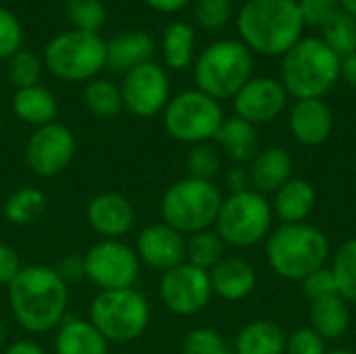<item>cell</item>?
I'll list each match as a JSON object with an SVG mask.
<instances>
[{"instance_id": "cell-1", "label": "cell", "mask_w": 356, "mask_h": 354, "mask_svg": "<svg viewBox=\"0 0 356 354\" xmlns=\"http://www.w3.org/2000/svg\"><path fill=\"white\" fill-rule=\"evenodd\" d=\"M8 307L21 330L48 334L67 317L69 284L48 265H27L6 286Z\"/></svg>"}, {"instance_id": "cell-2", "label": "cell", "mask_w": 356, "mask_h": 354, "mask_svg": "<svg viewBox=\"0 0 356 354\" xmlns=\"http://www.w3.org/2000/svg\"><path fill=\"white\" fill-rule=\"evenodd\" d=\"M236 23L240 42L263 56H284L305 29L300 6L294 0H248Z\"/></svg>"}, {"instance_id": "cell-3", "label": "cell", "mask_w": 356, "mask_h": 354, "mask_svg": "<svg viewBox=\"0 0 356 354\" xmlns=\"http://www.w3.org/2000/svg\"><path fill=\"white\" fill-rule=\"evenodd\" d=\"M342 58L321 38H300L282 56V86L296 100L321 98L340 79Z\"/></svg>"}, {"instance_id": "cell-4", "label": "cell", "mask_w": 356, "mask_h": 354, "mask_svg": "<svg viewBox=\"0 0 356 354\" xmlns=\"http://www.w3.org/2000/svg\"><path fill=\"white\" fill-rule=\"evenodd\" d=\"M330 242L323 232L307 223H284L267 240L269 267L286 277L302 282L325 267Z\"/></svg>"}, {"instance_id": "cell-5", "label": "cell", "mask_w": 356, "mask_h": 354, "mask_svg": "<svg viewBox=\"0 0 356 354\" xmlns=\"http://www.w3.org/2000/svg\"><path fill=\"white\" fill-rule=\"evenodd\" d=\"M252 75V54L238 40H219L194 61V79L200 92L219 100L234 98Z\"/></svg>"}, {"instance_id": "cell-6", "label": "cell", "mask_w": 356, "mask_h": 354, "mask_svg": "<svg viewBox=\"0 0 356 354\" xmlns=\"http://www.w3.org/2000/svg\"><path fill=\"white\" fill-rule=\"evenodd\" d=\"M223 196L213 182L186 177L169 186L161 198L163 223L184 236L211 230L221 211Z\"/></svg>"}, {"instance_id": "cell-7", "label": "cell", "mask_w": 356, "mask_h": 354, "mask_svg": "<svg viewBox=\"0 0 356 354\" xmlns=\"http://www.w3.org/2000/svg\"><path fill=\"white\" fill-rule=\"evenodd\" d=\"M90 321L106 342L129 344L150 325V303L136 288L98 292L90 303Z\"/></svg>"}, {"instance_id": "cell-8", "label": "cell", "mask_w": 356, "mask_h": 354, "mask_svg": "<svg viewBox=\"0 0 356 354\" xmlns=\"http://www.w3.org/2000/svg\"><path fill=\"white\" fill-rule=\"evenodd\" d=\"M44 61L54 77L71 83H88L106 67V42L100 33L63 31L48 42Z\"/></svg>"}, {"instance_id": "cell-9", "label": "cell", "mask_w": 356, "mask_h": 354, "mask_svg": "<svg viewBox=\"0 0 356 354\" xmlns=\"http://www.w3.org/2000/svg\"><path fill=\"white\" fill-rule=\"evenodd\" d=\"M223 121L225 117L221 104L198 88L177 94L163 111L167 134L173 140L190 146L215 140Z\"/></svg>"}, {"instance_id": "cell-10", "label": "cell", "mask_w": 356, "mask_h": 354, "mask_svg": "<svg viewBox=\"0 0 356 354\" xmlns=\"http://www.w3.org/2000/svg\"><path fill=\"white\" fill-rule=\"evenodd\" d=\"M271 223L273 209L265 194L257 190H244L225 198L215 221L219 238L236 248L261 242L269 234Z\"/></svg>"}, {"instance_id": "cell-11", "label": "cell", "mask_w": 356, "mask_h": 354, "mask_svg": "<svg viewBox=\"0 0 356 354\" xmlns=\"http://www.w3.org/2000/svg\"><path fill=\"white\" fill-rule=\"evenodd\" d=\"M83 269L100 292L125 290L134 288L140 277V259L121 240H100L83 255Z\"/></svg>"}, {"instance_id": "cell-12", "label": "cell", "mask_w": 356, "mask_h": 354, "mask_svg": "<svg viewBox=\"0 0 356 354\" xmlns=\"http://www.w3.org/2000/svg\"><path fill=\"white\" fill-rule=\"evenodd\" d=\"M75 156V136L63 123L35 127L25 142L23 161L38 177H54L63 173Z\"/></svg>"}, {"instance_id": "cell-13", "label": "cell", "mask_w": 356, "mask_h": 354, "mask_svg": "<svg viewBox=\"0 0 356 354\" xmlns=\"http://www.w3.org/2000/svg\"><path fill=\"white\" fill-rule=\"evenodd\" d=\"M159 296L163 305L175 315H196L213 298V286L209 271H202L190 263H181L163 273L159 284Z\"/></svg>"}, {"instance_id": "cell-14", "label": "cell", "mask_w": 356, "mask_h": 354, "mask_svg": "<svg viewBox=\"0 0 356 354\" xmlns=\"http://www.w3.org/2000/svg\"><path fill=\"white\" fill-rule=\"evenodd\" d=\"M119 90L123 98V108L140 119L159 115L171 100L169 77L165 69L152 61L127 71Z\"/></svg>"}, {"instance_id": "cell-15", "label": "cell", "mask_w": 356, "mask_h": 354, "mask_svg": "<svg viewBox=\"0 0 356 354\" xmlns=\"http://www.w3.org/2000/svg\"><path fill=\"white\" fill-rule=\"evenodd\" d=\"M288 104V92L273 77H250L248 83L234 96L236 117L257 125L269 123Z\"/></svg>"}, {"instance_id": "cell-16", "label": "cell", "mask_w": 356, "mask_h": 354, "mask_svg": "<svg viewBox=\"0 0 356 354\" xmlns=\"http://www.w3.org/2000/svg\"><path fill=\"white\" fill-rule=\"evenodd\" d=\"M134 250L140 263L165 273L186 261V238L167 223H154L138 234Z\"/></svg>"}, {"instance_id": "cell-17", "label": "cell", "mask_w": 356, "mask_h": 354, "mask_svg": "<svg viewBox=\"0 0 356 354\" xmlns=\"http://www.w3.org/2000/svg\"><path fill=\"white\" fill-rule=\"evenodd\" d=\"M86 217L102 240H121L134 230L136 209L123 194L102 192L88 202Z\"/></svg>"}, {"instance_id": "cell-18", "label": "cell", "mask_w": 356, "mask_h": 354, "mask_svg": "<svg viewBox=\"0 0 356 354\" xmlns=\"http://www.w3.org/2000/svg\"><path fill=\"white\" fill-rule=\"evenodd\" d=\"M292 136L305 146H321L334 129L332 108L321 98L296 100L290 111Z\"/></svg>"}, {"instance_id": "cell-19", "label": "cell", "mask_w": 356, "mask_h": 354, "mask_svg": "<svg viewBox=\"0 0 356 354\" xmlns=\"http://www.w3.org/2000/svg\"><path fill=\"white\" fill-rule=\"evenodd\" d=\"M54 354H108V342L90 319L65 317L54 334Z\"/></svg>"}, {"instance_id": "cell-20", "label": "cell", "mask_w": 356, "mask_h": 354, "mask_svg": "<svg viewBox=\"0 0 356 354\" xmlns=\"http://www.w3.org/2000/svg\"><path fill=\"white\" fill-rule=\"evenodd\" d=\"M209 277L213 294L225 300H242L257 286V273L252 265L238 257H225L209 271Z\"/></svg>"}, {"instance_id": "cell-21", "label": "cell", "mask_w": 356, "mask_h": 354, "mask_svg": "<svg viewBox=\"0 0 356 354\" xmlns=\"http://www.w3.org/2000/svg\"><path fill=\"white\" fill-rule=\"evenodd\" d=\"M292 167H294V161L286 148L273 146V148L261 150L252 159L250 169H248L250 184L261 194L277 192L286 182L292 179Z\"/></svg>"}, {"instance_id": "cell-22", "label": "cell", "mask_w": 356, "mask_h": 354, "mask_svg": "<svg viewBox=\"0 0 356 354\" xmlns=\"http://www.w3.org/2000/svg\"><path fill=\"white\" fill-rule=\"evenodd\" d=\"M154 54V40L146 31H129L106 42V67L113 71H131L150 63Z\"/></svg>"}, {"instance_id": "cell-23", "label": "cell", "mask_w": 356, "mask_h": 354, "mask_svg": "<svg viewBox=\"0 0 356 354\" xmlns=\"http://www.w3.org/2000/svg\"><path fill=\"white\" fill-rule=\"evenodd\" d=\"M215 140L221 150L236 163H252V159L259 154V131L252 123L240 117L225 119Z\"/></svg>"}, {"instance_id": "cell-24", "label": "cell", "mask_w": 356, "mask_h": 354, "mask_svg": "<svg viewBox=\"0 0 356 354\" xmlns=\"http://www.w3.org/2000/svg\"><path fill=\"white\" fill-rule=\"evenodd\" d=\"M13 113L27 125L33 127H42L48 123H54L56 113H58V104L56 98L52 96L50 90H46L44 86H31V88H23L17 90L13 96Z\"/></svg>"}, {"instance_id": "cell-25", "label": "cell", "mask_w": 356, "mask_h": 354, "mask_svg": "<svg viewBox=\"0 0 356 354\" xmlns=\"http://www.w3.org/2000/svg\"><path fill=\"white\" fill-rule=\"evenodd\" d=\"M317 194L305 179H290L275 192V213L284 223H305L315 209Z\"/></svg>"}, {"instance_id": "cell-26", "label": "cell", "mask_w": 356, "mask_h": 354, "mask_svg": "<svg viewBox=\"0 0 356 354\" xmlns=\"http://www.w3.org/2000/svg\"><path fill=\"white\" fill-rule=\"evenodd\" d=\"M286 332L271 321H252L240 330L236 338V354H284Z\"/></svg>"}, {"instance_id": "cell-27", "label": "cell", "mask_w": 356, "mask_h": 354, "mask_svg": "<svg viewBox=\"0 0 356 354\" xmlns=\"http://www.w3.org/2000/svg\"><path fill=\"white\" fill-rule=\"evenodd\" d=\"M311 330L317 332L323 340L340 338L350 323V313L346 300L340 296H330L315 300L311 307Z\"/></svg>"}, {"instance_id": "cell-28", "label": "cell", "mask_w": 356, "mask_h": 354, "mask_svg": "<svg viewBox=\"0 0 356 354\" xmlns=\"http://www.w3.org/2000/svg\"><path fill=\"white\" fill-rule=\"evenodd\" d=\"M196 48V31L186 21H173L163 33V56L167 65L181 71L192 65Z\"/></svg>"}, {"instance_id": "cell-29", "label": "cell", "mask_w": 356, "mask_h": 354, "mask_svg": "<svg viewBox=\"0 0 356 354\" xmlns=\"http://www.w3.org/2000/svg\"><path fill=\"white\" fill-rule=\"evenodd\" d=\"M46 209V194L40 188L23 186L17 188L2 207L4 219L13 225H29L33 223Z\"/></svg>"}, {"instance_id": "cell-30", "label": "cell", "mask_w": 356, "mask_h": 354, "mask_svg": "<svg viewBox=\"0 0 356 354\" xmlns=\"http://www.w3.org/2000/svg\"><path fill=\"white\" fill-rule=\"evenodd\" d=\"M83 102L88 111L100 119L117 117L123 111V98L119 86L108 79H90L83 88Z\"/></svg>"}, {"instance_id": "cell-31", "label": "cell", "mask_w": 356, "mask_h": 354, "mask_svg": "<svg viewBox=\"0 0 356 354\" xmlns=\"http://www.w3.org/2000/svg\"><path fill=\"white\" fill-rule=\"evenodd\" d=\"M223 250H225V242L219 238L217 232L213 230L196 232L186 240V263L202 271H211L217 263L225 259Z\"/></svg>"}, {"instance_id": "cell-32", "label": "cell", "mask_w": 356, "mask_h": 354, "mask_svg": "<svg viewBox=\"0 0 356 354\" xmlns=\"http://www.w3.org/2000/svg\"><path fill=\"white\" fill-rule=\"evenodd\" d=\"M321 40L340 58L356 52V19L340 10L330 23L321 27Z\"/></svg>"}, {"instance_id": "cell-33", "label": "cell", "mask_w": 356, "mask_h": 354, "mask_svg": "<svg viewBox=\"0 0 356 354\" xmlns=\"http://www.w3.org/2000/svg\"><path fill=\"white\" fill-rule=\"evenodd\" d=\"M332 273L336 280L338 296L346 303H356V238L344 242L338 248Z\"/></svg>"}, {"instance_id": "cell-34", "label": "cell", "mask_w": 356, "mask_h": 354, "mask_svg": "<svg viewBox=\"0 0 356 354\" xmlns=\"http://www.w3.org/2000/svg\"><path fill=\"white\" fill-rule=\"evenodd\" d=\"M65 13L71 25L77 31H86V33H98L106 19L102 0H67Z\"/></svg>"}, {"instance_id": "cell-35", "label": "cell", "mask_w": 356, "mask_h": 354, "mask_svg": "<svg viewBox=\"0 0 356 354\" xmlns=\"http://www.w3.org/2000/svg\"><path fill=\"white\" fill-rule=\"evenodd\" d=\"M6 75H8V81L15 86V90L38 86L40 75H42V61L29 50H19L17 54L8 58Z\"/></svg>"}, {"instance_id": "cell-36", "label": "cell", "mask_w": 356, "mask_h": 354, "mask_svg": "<svg viewBox=\"0 0 356 354\" xmlns=\"http://www.w3.org/2000/svg\"><path fill=\"white\" fill-rule=\"evenodd\" d=\"M186 167H188V177L202 179V182H213V177L221 169V154L215 146L211 144H194L186 156Z\"/></svg>"}, {"instance_id": "cell-37", "label": "cell", "mask_w": 356, "mask_h": 354, "mask_svg": "<svg viewBox=\"0 0 356 354\" xmlns=\"http://www.w3.org/2000/svg\"><path fill=\"white\" fill-rule=\"evenodd\" d=\"M232 10V0H198L194 6V19L202 29L217 31L229 23Z\"/></svg>"}, {"instance_id": "cell-38", "label": "cell", "mask_w": 356, "mask_h": 354, "mask_svg": "<svg viewBox=\"0 0 356 354\" xmlns=\"http://www.w3.org/2000/svg\"><path fill=\"white\" fill-rule=\"evenodd\" d=\"M184 354H232L225 346V340L221 338L219 332L209 330V328H198L192 330L181 346Z\"/></svg>"}, {"instance_id": "cell-39", "label": "cell", "mask_w": 356, "mask_h": 354, "mask_svg": "<svg viewBox=\"0 0 356 354\" xmlns=\"http://www.w3.org/2000/svg\"><path fill=\"white\" fill-rule=\"evenodd\" d=\"M23 27L19 19L4 6H0V61L10 58L21 50Z\"/></svg>"}, {"instance_id": "cell-40", "label": "cell", "mask_w": 356, "mask_h": 354, "mask_svg": "<svg viewBox=\"0 0 356 354\" xmlns=\"http://www.w3.org/2000/svg\"><path fill=\"white\" fill-rule=\"evenodd\" d=\"M300 15L305 21V27H317L321 29L325 23H330L340 10V2L338 0H300Z\"/></svg>"}, {"instance_id": "cell-41", "label": "cell", "mask_w": 356, "mask_h": 354, "mask_svg": "<svg viewBox=\"0 0 356 354\" xmlns=\"http://www.w3.org/2000/svg\"><path fill=\"white\" fill-rule=\"evenodd\" d=\"M302 290L305 294L315 303L321 298H330V296H338V288H336V280L332 269L321 267L315 273H311L307 280H302Z\"/></svg>"}, {"instance_id": "cell-42", "label": "cell", "mask_w": 356, "mask_h": 354, "mask_svg": "<svg viewBox=\"0 0 356 354\" xmlns=\"http://www.w3.org/2000/svg\"><path fill=\"white\" fill-rule=\"evenodd\" d=\"M325 340L311 328H302L288 338L286 354H325Z\"/></svg>"}, {"instance_id": "cell-43", "label": "cell", "mask_w": 356, "mask_h": 354, "mask_svg": "<svg viewBox=\"0 0 356 354\" xmlns=\"http://www.w3.org/2000/svg\"><path fill=\"white\" fill-rule=\"evenodd\" d=\"M21 269H23V265H21L17 250L4 242H0V286H8Z\"/></svg>"}, {"instance_id": "cell-44", "label": "cell", "mask_w": 356, "mask_h": 354, "mask_svg": "<svg viewBox=\"0 0 356 354\" xmlns=\"http://www.w3.org/2000/svg\"><path fill=\"white\" fill-rule=\"evenodd\" d=\"M54 269H56V273H58L67 284H71V282H79L81 277H86L83 257H75V255L65 257V259H60V263H58Z\"/></svg>"}, {"instance_id": "cell-45", "label": "cell", "mask_w": 356, "mask_h": 354, "mask_svg": "<svg viewBox=\"0 0 356 354\" xmlns=\"http://www.w3.org/2000/svg\"><path fill=\"white\" fill-rule=\"evenodd\" d=\"M225 184L227 188L232 190V194H238V192H244L248 190V184H250V175L246 169L242 167H232L225 175Z\"/></svg>"}, {"instance_id": "cell-46", "label": "cell", "mask_w": 356, "mask_h": 354, "mask_svg": "<svg viewBox=\"0 0 356 354\" xmlns=\"http://www.w3.org/2000/svg\"><path fill=\"white\" fill-rule=\"evenodd\" d=\"M150 8H154L156 13H165V15H173L179 13L181 8H186L190 4V0H144Z\"/></svg>"}, {"instance_id": "cell-47", "label": "cell", "mask_w": 356, "mask_h": 354, "mask_svg": "<svg viewBox=\"0 0 356 354\" xmlns=\"http://www.w3.org/2000/svg\"><path fill=\"white\" fill-rule=\"evenodd\" d=\"M2 354H46L44 353V348L38 344V342H33V340H17V342H13L6 351Z\"/></svg>"}, {"instance_id": "cell-48", "label": "cell", "mask_w": 356, "mask_h": 354, "mask_svg": "<svg viewBox=\"0 0 356 354\" xmlns=\"http://www.w3.org/2000/svg\"><path fill=\"white\" fill-rule=\"evenodd\" d=\"M340 77L348 83L356 88V52L348 54L342 58V69H340Z\"/></svg>"}, {"instance_id": "cell-49", "label": "cell", "mask_w": 356, "mask_h": 354, "mask_svg": "<svg viewBox=\"0 0 356 354\" xmlns=\"http://www.w3.org/2000/svg\"><path fill=\"white\" fill-rule=\"evenodd\" d=\"M338 2H340V6H342L344 13H348L350 17L356 19V0H338Z\"/></svg>"}, {"instance_id": "cell-50", "label": "cell", "mask_w": 356, "mask_h": 354, "mask_svg": "<svg viewBox=\"0 0 356 354\" xmlns=\"http://www.w3.org/2000/svg\"><path fill=\"white\" fill-rule=\"evenodd\" d=\"M325 354H355L353 351H346V348H338V351H332V353H325Z\"/></svg>"}, {"instance_id": "cell-51", "label": "cell", "mask_w": 356, "mask_h": 354, "mask_svg": "<svg viewBox=\"0 0 356 354\" xmlns=\"http://www.w3.org/2000/svg\"><path fill=\"white\" fill-rule=\"evenodd\" d=\"M232 2H248V0H232Z\"/></svg>"}, {"instance_id": "cell-52", "label": "cell", "mask_w": 356, "mask_h": 354, "mask_svg": "<svg viewBox=\"0 0 356 354\" xmlns=\"http://www.w3.org/2000/svg\"><path fill=\"white\" fill-rule=\"evenodd\" d=\"M0 131H2V117H0Z\"/></svg>"}, {"instance_id": "cell-53", "label": "cell", "mask_w": 356, "mask_h": 354, "mask_svg": "<svg viewBox=\"0 0 356 354\" xmlns=\"http://www.w3.org/2000/svg\"><path fill=\"white\" fill-rule=\"evenodd\" d=\"M294 2H300V0H294Z\"/></svg>"}, {"instance_id": "cell-54", "label": "cell", "mask_w": 356, "mask_h": 354, "mask_svg": "<svg viewBox=\"0 0 356 354\" xmlns=\"http://www.w3.org/2000/svg\"><path fill=\"white\" fill-rule=\"evenodd\" d=\"M0 354H2V353H0Z\"/></svg>"}]
</instances>
